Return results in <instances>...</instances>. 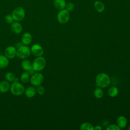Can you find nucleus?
Wrapping results in <instances>:
<instances>
[{
  "instance_id": "8",
  "label": "nucleus",
  "mask_w": 130,
  "mask_h": 130,
  "mask_svg": "<svg viewBox=\"0 0 130 130\" xmlns=\"http://www.w3.org/2000/svg\"><path fill=\"white\" fill-rule=\"evenodd\" d=\"M30 51L31 53L36 57L42 56L44 53L43 47L38 44H34L30 48Z\"/></svg>"
},
{
  "instance_id": "7",
  "label": "nucleus",
  "mask_w": 130,
  "mask_h": 130,
  "mask_svg": "<svg viewBox=\"0 0 130 130\" xmlns=\"http://www.w3.org/2000/svg\"><path fill=\"white\" fill-rule=\"evenodd\" d=\"M44 80V76L40 73H35L30 77V82L34 86L40 85Z\"/></svg>"
},
{
  "instance_id": "4",
  "label": "nucleus",
  "mask_w": 130,
  "mask_h": 130,
  "mask_svg": "<svg viewBox=\"0 0 130 130\" xmlns=\"http://www.w3.org/2000/svg\"><path fill=\"white\" fill-rule=\"evenodd\" d=\"M46 64V61L45 58L41 56L37 57L32 62V68L36 72H39L43 70Z\"/></svg>"
},
{
  "instance_id": "1",
  "label": "nucleus",
  "mask_w": 130,
  "mask_h": 130,
  "mask_svg": "<svg viewBox=\"0 0 130 130\" xmlns=\"http://www.w3.org/2000/svg\"><path fill=\"white\" fill-rule=\"evenodd\" d=\"M95 83L100 88H105L110 83V79L109 76L105 73H101L97 75L95 78Z\"/></svg>"
},
{
  "instance_id": "5",
  "label": "nucleus",
  "mask_w": 130,
  "mask_h": 130,
  "mask_svg": "<svg viewBox=\"0 0 130 130\" xmlns=\"http://www.w3.org/2000/svg\"><path fill=\"white\" fill-rule=\"evenodd\" d=\"M11 14L14 21H21L25 18V12L22 7H17L13 10Z\"/></svg>"
},
{
  "instance_id": "25",
  "label": "nucleus",
  "mask_w": 130,
  "mask_h": 130,
  "mask_svg": "<svg viewBox=\"0 0 130 130\" xmlns=\"http://www.w3.org/2000/svg\"><path fill=\"white\" fill-rule=\"evenodd\" d=\"M5 19L6 22L8 24H11L13 21H14V19H13L11 14H8L6 15L5 17Z\"/></svg>"
},
{
  "instance_id": "26",
  "label": "nucleus",
  "mask_w": 130,
  "mask_h": 130,
  "mask_svg": "<svg viewBox=\"0 0 130 130\" xmlns=\"http://www.w3.org/2000/svg\"><path fill=\"white\" fill-rule=\"evenodd\" d=\"M37 92L39 94V95H43L45 93V88L43 86H41V85L37 86V88L36 89Z\"/></svg>"
},
{
  "instance_id": "14",
  "label": "nucleus",
  "mask_w": 130,
  "mask_h": 130,
  "mask_svg": "<svg viewBox=\"0 0 130 130\" xmlns=\"http://www.w3.org/2000/svg\"><path fill=\"white\" fill-rule=\"evenodd\" d=\"M53 4L56 9L60 10L65 9L67 3L65 0H54Z\"/></svg>"
},
{
  "instance_id": "17",
  "label": "nucleus",
  "mask_w": 130,
  "mask_h": 130,
  "mask_svg": "<svg viewBox=\"0 0 130 130\" xmlns=\"http://www.w3.org/2000/svg\"><path fill=\"white\" fill-rule=\"evenodd\" d=\"M94 7L95 10L99 13L103 12L104 11L105 8L104 3H103L102 2L100 1H96L94 2Z\"/></svg>"
},
{
  "instance_id": "13",
  "label": "nucleus",
  "mask_w": 130,
  "mask_h": 130,
  "mask_svg": "<svg viewBox=\"0 0 130 130\" xmlns=\"http://www.w3.org/2000/svg\"><path fill=\"white\" fill-rule=\"evenodd\" d=\"M10 88L9 82L7 80H3L0 82V92L4 93L7 92Z\"/></svg>"
},
{
  "instance_id": "9",
  "label": "nucleus",
  "mask_w": 130,
  "mask_h": 130,
  "mask_svg": "<svg viewBox=\"0 0 130 130\" xmlns=\"http://www.w3.org/2000/svg\"><path fill=\"white\" fill-rule=\"evenodd\" d=\"M17 49L13 46H9L5 50V55L9 59L14 58L16 56Z\"/></svg>"
},
{
  "instance_id": "11",
  "label": "nucleus",
  "mask_w": 130,
  "mask_h": 130,
  "mask_svg": "<svg viewBox=\"0 0 130 130\" xmlns=\"http://www.w3.org/2000/svg\"><path fill=\"white\" fill-rule=\"evenodd\" d=\"M32 36L29 32H24L21 36V42L22 44L25 45H29L32 42Z\"/></svg>"
},
{
  "instance_id": "27",
  "label": "nucleus",
  "mask_w": 130,
  "mask_h": 130,
  "mask_svg": "<svg viewBox=\"0 0 130 130\" xmlns=\"http://www.w3.org/2000/svg\"><path fill=\"white\" fill-rule=\"evenodd\" d=\"M120 128L117 125L115 124H112L110 125H109L107 127V130H119Z\"/></svg>"
},
{
  "instance_id": "19",
  "label": "nucleus",
  "mask_w": 130,
  "mask_h": 130,
  "mask_svg": "<svg viewBox=\"0 0 130 130\" xmlns=\"http://www.w3.org/2000/svg\"><path fill=\"white\" fill-rule=\"evenodd\" d=\"M30 75L27 72H24L20 76V80L23 83H27L30 80Z\"/></svg>"
},
{
  "instance_id": "24",
  "label": "nucleus",
  "mask_w": 130,
  "mask_h": 130,
  "mask_svg": "<svg viewBox=\"0 0 130 130\" xmlns=\"http://www.w3.org/2000/svg\"><path fill=\"white\" fill-rule=\"evenodd\" d=\"M74 8H75V5L74 3L72 2H69L67 3L65 7V9L67 10L69 12L72 11L74 9Z\"/></svg>"
},
{
  "instance_id": "15",
  "label": "nucleus",
  "mask_w": 130,
  "mask_h": 130,
  "mask_svg": "<svg viewBox=\"0 0 130 130\" xmlns=\"http://www.w3.org/2000/svg\"><path fill=\"white\" fill-rule=\"evenodd\" d=\"M21 67L23 70L28 72L32 68V63L30 60L24 59L21 62Z\"/></svg>"
},
{
  "instance_id": "18",
  "label": "nucleus",
  "mask_w": 130,
  "mask_h": 130,
  "mask_svg": "<svg viewBox=\"0 0 130 130\" xmlns=\"http://www.w3.org/2000/svg\"><path fill=\"white\" fill-rule=\"evenodd\" d=\"M117 123L120 128L125 127L127 124V120L124 116H119L117 119Z\"/></svg>"
},
{
  "instance_id": "3",
  "label": "nucleus",
  "mask_w": 130,
  "mask_h": 130,
  "mask_svg": "<svg viewBox=\"0 0 130 130\" xmlns=\"http://www.w3.org/2000/svg\"><path fill=\"white\" fill-rule=\"evenodd\" d=\"M11 93L16 96H20L24 93V86L19 82H13L10 88Z\"/></svg>"
},
{
  "instance_id": "28",
  "label": "nucleus",
  "mask_w": 130,
  "mask_h": 130,
  "mask_svg": "<svg viewBox=\"0 0 130 130\" xmlns=\"http://www.w3.org/2000/svg\"><path fill=\"white\" fill-rule=\"evenodd\" d=\"M94 129H98V130H101L102 129V127L100 126L97 125L95 127H94Z\"/></svg>"
},
{
  "instance_id": "21",
  "label": "nucleus",
  "mask_w": 130,
  "mask_h": 130,
  "mask_svg": "<svg viewBox=\"0 0 130 130\" xmlns=\"http://www.w3.org/2000/svg\"><path fill=\"white\" fill-rule=\"evenodd\" d=\"M93 94L94 96L97 99H101L104 95V91L100 87L97 88L94 90Z\"/></svg>"
},
{
  "instance_id": "22",
  "label": "nucleus",
  "mask_w": 130,
  "mask_h": 130,
  "mask_svg": "<svg viewBox=\"0 0 130 130\" xmlns=\"http://www.w3.org/2000/svg\"><path fill=\"white\" fill-rule=\"evenodd\" d=\"M15 77H16L15 76L14 74L12 72H7L5 74V79L7 81H8L9 82H14Z\"/></svg>"
},
{
  "instance_id": "29",
  "label": "nucleus",
  "mask_w": 130,
  "mask_h": 130,
  "mask_svg": "<svg viewBox=\"0 0 130 130\" xmlns=\"http://www.w3.org/2000/svg\"><path fill=\"white\" fill-rule=\"evenodd\" d=\"M128 129H129V130H130V126L128 127Z\"/></svg>"
},
{
  "instance_id": "20",
  "label": "nucleus",
  "mask_w": 130,
  "mask_h": 130,
  "mask_svg": "<svg viewBox=\"0 0 130 130\" xmlns=\"http://www.w3.org/2000/svg\"><path fill=\"white\" fill-rule=\"evenodd\" d=\"M108 93L109 95L111 97H115L118 93V89L116 87L113 86L108 89Z\"/></svg>"
},
{
  "instance_id": "6",
  "label": "nucleus",
  "mask_w": 130,
  "mask_h": 130,
  "mask_svg": "<svg viewBox=\"0 0 130 130\" xmlns=\"http://www.w3.org/2000/svg\"><path fill=\"white\" fill-rule=\"evenodd\" d=\"M70 17V12L65 9L59 10L57 15V19L61 24H65L67 23Z\"/></svg>"
},
{
  "instance_id": "12",
  "label": "nucleus",
  "mask_w": 130,
  "mask_h": 130,
  "mask_svg": "<svg viewBox=\"0 0 130 130\" xmlns=\"http://www.w3.org/2000/svg\"><path fill=\"white\" fill-rule=\"evenodd\" d=\"M37 93L36 89L34 86H29L25 89V95L28 98H32L36 95Z\"/></svg>"
},
{
  "instance_id": "16",
  "label": "nucleus",
  "mask_w": 130,
  "mask_h": 130,
  "mask_svg": "<svg viewBox=\"0 0 130 130\" xmlns=\"http://www.w3.org/2000/svg\"><path fill=\"white\" fill-rule=\"evenodd\" d=\"M9 63V58L5 55H0V69L7 68Z\"/></svg>"
},
{
  "instance_id": "23",
  "label": "nucleus",
  "mask_w": 130,
  "mask_h": 130,
  "mask_svg": "<svg viewBox=\"0 0 130 130\" xmlns=\"http://www.w3.org/2000/svg\"><path fill=\"white\" fill-rule=\"evenodd\" d=\"M80 129L81 130H93L94 127L92 124L87 122H85L81 124Z\"/></svg>"
},
{
  "instance_id": "2",
  "label": "nucleus",
  "mask_w": 130,
  "mask_h": 130,
  "mask_svg": "<svg viewBox=\"0 0 130 130\" xmlns=\"http://www.w3.org/2000/svg\"><path fill=\"white\" fill-rule=\"evenodd\" d=\"M31 54L30 48L25 45H21L19 47L16 51V56L21 59H24L28 58Z\"/></svg>"
},
{
  "instance_id": "10",
  "label": "nucleus",
  "mask_w": 130,
  "mask_h": 130,
  "mask_svg": "<svg viewBox=\"0 0 130 130\" xmlns=\"http://www.w3.org/2000/svg\"><path fill=\"white\" fill-rule=\"evenodd\" d=\"M11 29L15 34H19L22 30V26L19 21H14L11 24Z\"/></svg>"
}]
</instances>
